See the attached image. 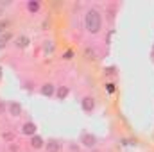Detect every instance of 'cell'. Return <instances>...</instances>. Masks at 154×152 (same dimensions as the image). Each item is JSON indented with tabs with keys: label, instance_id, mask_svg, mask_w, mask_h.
I'll return each instance as SVG.
<instances>
[{
	"label": "cell",
	"instance_id": "4fadbf2b",
	"mask_svg": "<svg viewBox=\"0 0 154 152\" xmlns=\"http://www.w3.org/2000/svg\"><path fill=\"white\" fill-rule=\"evenodd\" d=\"M115 84H113V82H106V91H108V93H115Z\"/></svg>",
	"mask_w": 154,
	"mask_h": 152
},
{
	"label": "cell",
	"instance_id": "5b68a950",
	"mask_svg": "<svg viewBox=\"0 0 154 152\" xmlns=\"http://www.w3.org/2000/svg\"><path fill=\"white\" fill-rule=\"evenodd\" d=\"M45 149H47V152H59L61 150V141L59 140H48Z\"/></svg>",
	"mask_w": 154,
	"mask_h": 152
},
{
	"label": "cell",
	"instance_id": "9c48e42d",
	"mask_svg": "<svg viewBox=\"0 0 154 152\" xmlns=\"http://www.w3.org/2000/svg\"><path fill=\"white\" fill-rule=\"evenodd\" d=\"M31 145H32L34 149H41V147L45 145V141H43V138H41V136L34 134V136H31Z\"/></svg>",
	"mask_w": 154,
	"mask_h": 152
},
{
	"label": "cell",
	"instance_id": "2e32d148",
	"mask_svg": "<svg viewBox=\"0 0 154 152\" xmlns=\"http://www.w3.org/2000/svg\"><path fill=\"white\" fill-rule=\"evenodd\" d=\"M9 39V36H4V38H0V48L4 47V41H7Z\"/></svg>",
	"mask_w": 154,
	"mask_h": 152
},
{
	"label": "cell",
	"instance_id": "5bb4252c",
	"mask_svg": "<svg viewBox=\"0 0 154 152\" xmlns=\"http://www.w3.org/2000/svg\"><path fill=\"white\" fill-rule=\"evenodd\" d=\"M7 25H9V22H7V20H4V22H0V32H2V31H4V29L7 27Z\"/></svg>",
	"mask_w": 154,
	"mask_h": 152
},
{
	"label": "cell",
	"instance_id": "30bf717a",
	"mask_svg": "<svg viewBox=\"0 0 154 152\" xmlns=\"http://www.w3.org/2000/svg\"><path fill=\"white\" fill-rule=\"evenodd\" d=\"M39 7H41V4H39L38 0H31V2H27V9H29L31 13H38Z\"/></svg>",
	"mask_w": 154,
	"mask_h": 152
},
{
	"label": "cell",
	"instance_id": "277c9868",
	"mask_svg": "<svg viewBox=\"0 0 154 152\" xmlns=\"http://www.w3.org/2000/svg\"><path fill=\"white\" fill-rule=\"evenodd\" d=\"M36 129H38V127H36L34 122H25L23 127H22V132H23L25 136H34V134H36Z\"/></svg>",
	"mask_w": 154,
	"mask_h": 152
},
{
	"label": "cell",
	"instance_id": "3957f363",
	"mask_svg": "<svg viewBox=\"0 0 154 152\" xmlns=\"http://www.w3.org/2000/svg\"><path fill=\"white\" fill-rule=\"evenodd\" d=\"M81 108H82V111L91 113V111L95 109V100H93L91 97H84V99L81 100Z\"/></svg>",
	"mask_w": 154,
	"mask_h": 152
},
{
	"label": "cell",
	"instance_id": "7a4b0ae2",
	"mask_svg": "<svg viewBox=\"0 0 154 152\" xmlns=\"http://www.w3.org/2000/svg\"><path fill=\"white\" fill-rule=\"evenodd\" d=\"M81 143H82L84 147H95L97 138H95L91 132H82V134H81Z\"/></svg>",
	"mask_w": 154,
	"mask_h": 152
},
{
	"label": "cell",
	"instance_id": "8fae6325",
	"mask_svg": "<svg viewBox=\"0 0 154 152\" xmlns=\"http://www.w3.org/2000/svg\"><path fill=\"white\" fill-rule=\"evenodd\" d=\"M68 93H70V90H68L66 86H61V88H59V90L56 91L57 99H61V100H63V99H66V97H68Z\"/></svg>",
	"mask_w": 154,
	"mask_h": 152
},
{
	"label": "cell",
	"instance_id": "ac0fdd59",
	"mask_svg": "<svg viewBox=\"0 0 154 152\" xmlns=\"http://www.w3.org/2000/svg\"><path fill=\"white\" fill-rule=\"evenodd\" d=\"M0 13H2V9H0Z\"/></svg>",
	"mask_w": 154,
	"mask_h": 152
},
{
	"label": "cell",
	"instance_id": "52a82bcc",
	"mask_svg": "<svg viewBox=\"0 0 154 152\" xmlns=\"http://www.w3.org/2000/svg\"><path fill=\"white\" fill-rule=\"evenodd\" d=\"M54 93H56V88H54V84L47 82V84H43V86H41V95H43V97H52Z\"/></svg>",
	"mask_w": 154,
	"mask_h": 152
},
{
	"label": "cell",
	"instance_id": "9a60e30c",
	"mask_svg": "<svg viewBox=\"0 0 154 152\" xmlns=\"http://www.w3.org/2000/svg\"><path fill=\"white\" fill-rule=\"evenodd\" d=\"M72 56H74L72 50H66V52H65V59H72Z\"/></svg>",
	"mask_w": 154,
	"mask_h": 152
},
{
	"label": "cell",
	"instance_id": "6da1fadb",
	"mask_svg": "<svg viewBox=\"0 0 154 152\" xmlns=\"http://www.w3.org/2000/svg\"><path fill=\"white\" fill-rule=\"evenodd\" d=\"M84 27L90 34H97L102 27V16L97 9H88L84 14Z\"/></svg>",
	"mask_w": 154,
	"mask_h": 152
},
{
	"label": "cell",
	"instance_id": "e0dca14e",
	"mask_svg": "<svg viewBox=\"0 0 154 152\" xmlns=\"http://www.w3.org/2000/svg\"><path fill=\"white\" fill-rule=\"evenodd\" d=\"M86 54H88V56H91V57L95 56V52H93V50H90V48H86Z\"/></svg>",
	"mask_w": 154,
	"mask_h": 152
},
{
	"label": "cell",
	"instance_id": "8992f818",
	"mask_svg": "<svg viewBox=\"0 0 154 152\" xmlns=\"http://www.w3.org/2000/svg\"><path fill=\"white\" fill-rule=\"evenodd\" d=\"M22 104L20 102H9V114L11 116H20L22 114Z\"/></svg>",
	"mask_w": 154,
	"mask_h": 152
},
{
	"label": "cell",
	"instance_id": "7c38bea8",
	"mask_svg": "<svg viewBox=\"0 0 154 152\" xmlns=\"http://www.w3.org/2000/svg\"><path fill=\"white\" fill-rule=\"evenodd\" d=\"M54 50V43L52 41H45L43 43V52H52Z\"/></svg>",
	"mask_w": 154,
	"mask_h": 152
},
{
	"label": "cell",
	"instance_id": "ba28073f",
	"mask_svg": "<svg viewBox=\"0 0 154 152\" xmlns=\"http://www.w3.org/2000/svg\"><path fill=\"white\" fill-rule=\"evenodd\" d=\"M29 43H31V39L27 38V36H23V34L14 39V45H16L18 48H25V47H29Z\"/></svg>",
	"mask_w": 154,
	"mask_h": 152
}]
</instances>
